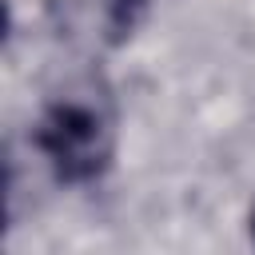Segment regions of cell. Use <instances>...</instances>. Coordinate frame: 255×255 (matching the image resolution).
<instances>
[{"mask_svg":"<svg viewBox=\"0 0 255 255\" xmlns=\"http://www.w3.org/2000/svg\"><path fill=\"white\" fill-rule=\"evenodd\" d=\"M32 143L60 183H92L116 159V100L100 76L52 92L40 108Z\"/></svg>","mask_w":255,"mask_h":255,"instance_id":"obj_1","label":"cell"},{"mask_svg":"<svg viewBox=\"0 0 255 255\" xmlns=\"http://www.w3.org/2000/svg\"><path fill=\"white\" fill-rule=\"evenodd\" d=\"M147 0H48V16L64 40L80 48H120L143 20Z\"/></svg>","mask_w":255,"mask_h":255,"instance_id":"obj_2","label":"cell"},{"mask_svg":"<svg viewBox=\"0 0 255 255\" xmlns=\"http://www.w3.org/2000/svg\"><path fill=\"white\" fill-rule=\"evenodd\" d=\"M251 239H255V207H251Z\"/></svg>","mask_w":255,"mask_h":255,"instance_id":"obj_3","label":"cell"}]
</instances>
